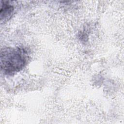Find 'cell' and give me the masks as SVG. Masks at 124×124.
Instances as JSON below:
<instances>
[{
  "label": "cell",
  "mask_w": 124,
  "mask_h": 124,
  "mask_svg": "<svg viewBox=\"0 0 124 124\" xmlns=\"http://www.w3.org/2000/svg\"><path fill=\"white\" fill-rule=\"evenodd\" d=\"M14 8L9 1H2L0 2V19L1 23H5L12 17L14 13Z\"/></svg>",
  "instance_id": "cell-2"
},
{
  "label": "cell",
  "mask_w": 124,
  "mask_h": 124,
  "mask_svg": "<svg viewBox=\"0 0 124 124\" xmlns=\"http://www.w3.org/2000/svg\"><path fill=\"white\" fill-rule=\"evenodd\" d=\"M27 61V52L22 48L8 47L0 51V68L5 74L12 75L20 71Z\"/></svg>",
  "instance_id": "cell-1"
}]
</instances>
